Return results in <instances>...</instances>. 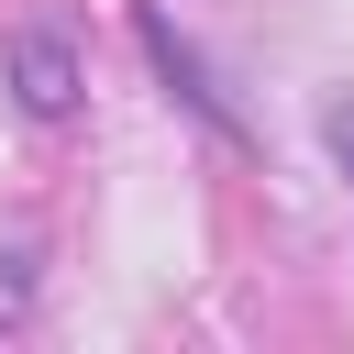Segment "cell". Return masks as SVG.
Returning a JSON list of instances; mask_svg holds the SVG:
<instances>
[{
  "label": "cell",
  "instance_id": "cell-3",
  "mask_svg": "<svg viewBox=\"0 0 354 354\" xmlns=\"http://www.w3.org/2000/svg\"><path fill=\"white\" fill-rule=\"evenodd\" d=\"M22 310H33V266H22V254H0V321H22Z\"/></svg>",
  "mask_w": 354,
  "mask_h": 354
},
{
  "label": "cell",
  "instance_id": "cell-2",
  "mask_svg": "<svg viewBox=\"0 0 354 354\" xmlns=\"http://www.w3.org/2000/svg\"><path fill=\"white\" fill-rule=\"evenodd\" d=\"M144 55H155V77H166V88H177V100H188V111H199L210 133H243V122H232V100L210 88V66H199V55H188L177 33H166V11H144Z\"/></svg>",
  "mask_w": 354,
  "mask_h": 354
},
{
  "label": "cell",
  "instance_id": "cell-1",
  "mask_svg": "<svg viewBox=\"0 0 354 354\" xmlns=\"http://www.w3.org/2000/svg\"><path fill=\"white\" fill-rule=\"evenodd\" d=\"M0 77H11V100H22L33 122H66V111H77V55H66V33H11V44H0Z\"/></svg>",
  "mask_w": 354,
  "mask_h": 354
},
{
  "label": "cell",
  "instance_id": "cell-4",
  "mask_svg": "<svg viewBox=\"0 0 354 354\" xmlns=\"http://www.w3.org/2000/svg\"><path fill=\"white\" fill-rule=\"evenodd\" d=\"M321 133H332V155H343V177H354V88H332V111H321Z\"/></svg>",
  "mask_w": 354,
  "mask_h": 354
}]
</instances>
